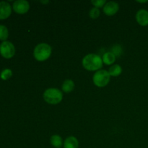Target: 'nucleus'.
<instances>
[{
	"mask_svg": "<svg viewBox=\"0 0 148 148\" xmlns=\"http://www.w3.org/2000/svg\"><path fill=\"white\" fill-rule=\"evenodd\" d=\"M102 58L95 53L86 55L82 59V65L88 71H97L103 66Z\"/></svg>",
	"mask_w": 148,
	"mask_h": 148,
	"instance_id": "f257e3e1",
	"label": "nucleus"
},
{
	"mask_svg": "<svg viewBox=\"0 0 148 148\" xmlns=\"http://www.w3.org/2000/svg\"><path fill=\"white\" fill-rule=\"evenodd\" d=\"M52 49L51 46L45 43H39L33 51V56L37 61L39 62H43L46 61L50 57L51 54Z\"/></svg>",
	"mask_w": 148,
	"mask_h": 148,
	"instance_id": "f03ea898",
	"label": "nucleus"
},
{
	"mask_svg": "<svg viewBox=\"0 0 148 148\" xmlns=\"http://www.w3.org/2000/svg\"><path fill=\"white\" fill-rule=\"evenodd\" d=\"M63 98V93L57 88H49L43 93V99L48 103L56 105L59 103Z\"/></svg>",
	"mask_w": 148,
	"mask_h": 148,
	"instance_id": "7ed1b4c3",
	"label": "nucleus"
},
{
	"mask_svg": "<svg viewBox=\"0 0 148 148\" xmlns=\"http://www.w3.org/2000/svg\"><path fill=\"white\" fill-rule=\"evenodd\" d=\"M111 76L108 71L106 70H98L92 77V81L95 85L99 88H103L106 86L109 82Z\"/></svg>",
	"mask_w": 148,
	"mask_h": 148,
	"instance_id": "20e7f679",
	"label": "nucleus"
},
{
	"mask_svg": "<svg viewBox=\"0 0 148 148\" xmlns=\"http://www.w3.org/2000/svg\"><path fill=\"white\" fill-rule=\"evenodd\" d=\"M15 54V48L14 44L10 41L6 40L0 43V55L3 58L10 59Z\"/></svg>",
	"mask_w": 148,
	"mask_h": 148,
	"instance_id": "39448f33",
	"label": "nucleus"
},
{
	"mask_svg": "<svg viewBox=\"0 0 148 148\" xmlns=\"http://www.w3.org/2000/svg\"><path fill=\"white\" fill-rule=\"evenodd\" d=\"M12 9L14 12L17 14H23L28 12L30 9V4L26 0H17L13 3Z\"/></svg>",
	"mask_w": 148,
	"mask_h": 148,
	"instance_id": "423d86ee",
	"label": "nucleus"
},
{
	"mask_svg": "<svg viewBox=\"0 0 148 148\" xmlns=\"http://www.w3.org/2000/svg\"><path fill=\"white\" fill-rule=\"evenodd\" d=\"M12 13V7L7 1H0V20L8 18Z\"/></svg>",
	"mask_w": 148,
	"mask_h": 148,
	"instance_id": "0eeeda50",
	"label": "nucleus"
},
{
	"mask_svg": "<svg viewBox=\"0 0 148 148\" xmlns=\"http://www.w3.org/2000/svg\"><path fill=\"white\" fill-rule=\"evenodd\" d=\"M119 10V5L116 1H108L104 5L103 12L106 15H114Z\"/></svg>",
	"mask_w": 148,
	"mask_h": 148,
	"instance_id": "6e6552de",
	"label": "nucleus"
},
{
	"mask_svg": "<svg viewBox=\"0 0 148 148\" xmlns=\"http://www.w3.org/2000/svg\"><path fill=\"white\" fill-rule=\"evenodd\" d=\"M136 20L141 26L148 25V11L144 9L139 10L136 14Z\"/></svg>",
	"mask_w": 148,
	"mask_h": 148,
	"instance_id": "1a4fd4ad",
	"label": "nucleus"
},
{
	"mask_svg": "<svg viewBox=\"0 0 148 148\" xmlns=\"http://www.w3.org/2000/svg\"><path fill=\"white\" fill-rule=\"evenodd\" d=\"M79 143L76 137H67L64 142V148H78Z\"/></svg>",
	"mask_w": 148,
	"mask_h": 148,
	"instance_id": "9d476101",
	"label": "nucleus"
},
{
	"mask_svg": "<svg viewBox=\"0 0 148 148\" xmlns=\"http://www.w3.org/2000/svg\"><path fill=\"white\" fill-rule=\"evenodd\" d=\"M103 62L106 65H111L116 61V55L112 52H106L102 57Z\"/></svg>",
	"mask_w": 148,
	"mask_h": 148,
	"instance_id": "9b49d317",
	"label": "nucleus"
},
{
	"mask_svg": "<svg viewBox=\"0 0 148 148\" xmlns=\"http://www.w3.org/2000/svg\"><path fill=\"white\" fill-rule=\"evenodd\" d=\"M62 90L66 93H69V92H72L75 88V83L72 79H66L64 81L63 84H62Z\"/></svg>",
	"mask_w": 148,
	"mask_h": 148,
	"instance_id": "f8f14e48",
	"label": "nucleus"
},
{
	"mask_svg": "<svg viewBox=\"0 0 148 148\" xmlns=\"http://www.w3.org/2000/svg\"><path fill=\"white\" fill-rule=\"evenodd\" d=\"M51 144L56 148H60L63 145V141H62V137L57 134L51 136L50 139Z\"/></svg>",
	"mask_w": 148,
	"mask_h": 148,
	"instance_id": "ddd939ff",
	"label": "nucleus"
},
{
	"mask_svg": "<svg viewBox=\"0 0 148 148\" xmlns=\"http://www.w3.org/2000/svg\"><path fill=\"white\" fill-rule=\"evenodd\" d=\"M121 72H122V68L119 64H114L111 66L108 71L110 76L112 77H118L119 75H121Z\"/></svg>",
	"mask_w": 148,
	"mask_h": 148,
	"instance_id": "4468645a",
	"label": "nucleus"
},
{
	"mask_svg": "<svg viewBox=\"0 0 148 148\" xmlns=\"http://www.w3.org/2000/svg\"><path fill=\"white\" fill-rule=\"evenodd\" d=\"M9 37V30L4 25H0V40L6 41Z\"/></svg>",
	"mask_w": 148,
	"mask_h": 148,
	"instance_id": "2eb2a0df",
	"label": "nucleus"
},
{
	"mask_svg": "<svg viewBox=\"0 0 148 148\" xmlns=\"http://www.w3.org/2000/svg\"><path fill=\"white\" fill-rule=\"evenodd\" d=\"M12 76V71L9 68L4 69L0 73V78L2 80H7Z\"/></svg>",
	"mask_w": 148,
	"mask_h": 148,
	"instance_id": "dca6fc26",
	"label": "nucleus"
},
{
	"mask_svg": "<svg viewBox=\"0 0 148 148\" xmlns=\"http://www.w3.org/2000/svg\"><path fill=\"white\" fill-rule=\"evenodd\" d=\"M90 17L92 19H97L100 15V10L97 7H93L90 10L89 12Z\"/></svg>",
	"mask_w": 148,
	"mask_h": 148,
	"instance_id": "f3484780",
	"label": "nucleus"
},
{
	"mask_svg": "<svg viewBox=\"0 0 148 148\" xmlns=\"http://www.w3.org/2000/svg\"><path fill=\"white\" fill-rule=\"evenodd\" d=\"M91 3L95 6V7L100 8L106 4V0H92L91 1Z\"/></svg>",
	"mask_w": 148,
	"mask_h": 148,
	"instance_id": "a211bd4d",
	"label": "nucleus"
},
{
	"mask_svg": "<svg viewBox=\"0 0 148 148\" xmlns=\"http://www.w3.org/2000/svg\"><path fill=\"white\" fill-rule=\"evenodd\" d=\"M137 2H139V3H146V2H147V0H145V1H138V0H137Z\"/></svg>",
	"mask_w": 148,
	"mask_h": 148,
	"instance_id": "6ab92c4d",
	"label": "nucleus"
},
{
	"mask_svg": "<svg viewBox=\"0 0 148 148\" xmlns=\"http://www.w3.org/2000/svg\"><path fill=\"white\" fill-rule=\"evenodd\" d=\"M40 2L43 3V4H48L49 2V1H40Z\"/></svg>",
	"mask_w": 148,
	"mask_h": 148,
	"instance_id": "aec40b11",
	"label": "nucleus"
}]
</instances>
